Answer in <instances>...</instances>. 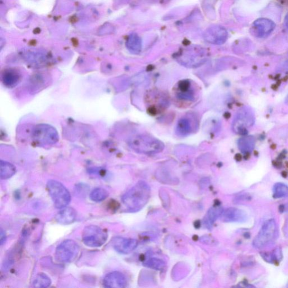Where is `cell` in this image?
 <instances>
[{"label": "cell", "instance_id": "obj_1", "mask_svg": "<svg viewBox=\"0 0 288 288\" xmlns=\"http://www.w3.org/2000/svg\"><path fill=\"white\" fill-rule=\"evenodd\" d=\"M150 186L140 181L122 196L123 204L132 212L139 211L148 204L151 198Z\"/></svg>", "mask_w": 288, "mask_h": 288}, {"label": "cell", "instance_id": "obj_2", "mask_svg": "<svg viewBox=\"0 0 288 288\" xmlns=\"http://www.w3.org/2000/svg\"><path fill=\"white\" fill-rule=\"evenodd\" d=\"M129 143L133 151L141 154H157L163 151L164 148V143L161 141L146 134L131 137Z\"/></svg>", "mask_w": 288, "mask_h": 288}, {"label": "cell", "instance_id": "obj_3", "mask_svg": "<svg viewBox=\"0 0 288 288\" xmlns=\"http://www.w3.org/2000/svg\"><path fill=\"white\" fill-rule=\"evenodd\" d=\"M32 140L40 147L51 146L60 140V136L55 128L49 124L36 125L31 132Z\"/></svg>", "mask_w": 288, "mask_h": 288}, {"label": "cell", "instance_id": "obj_4", "mask_svg": "<svg viewBox=\"0 0 288 288\" xmlns=\"http://www.w3.org/2000/svg\"><path fill=\"white\" fill-rule=\"evenodd\" d=\"M46 187L57 209L62 210L68 206L71 196L65 185L56 180H51L48 181Z\"/></svg>", "mask_w": 288, "mask_h": 288}, {"label": "cell", "instance_id": "obj_5", "mask_svg": "<svg viewBox=\"0 0 288 288\" xmlns=\"http://www.w3.org/2000/svg\"><path fill=\"white\" fill-rule=\"evenodd\" d=\"M108 234L104 229L97 225L85 227L82 232V241L90 248H99L106 243Z\"/></svg>", "mask_w": 288, "mask_h": 288}, {"label": "cell", "instance_id": "obj_6", "mask_svg": "<svg viewBox=\"0 0 288 288\" xmlns=\"http://www.w3.org/2000/svg\"><path fill=\"white\" fill-rule=\"evenodd\" d=\"M277 234V225L275 220L267 221L253 240V246L258 249L268 246L275 241Z\"/></svg>", "mask_w": 288, "mask_h": 288}, {"label": "cell", "instance_id": "obj_7", "mask_svg": "<svg viewBox=\"0 0 288 288\" xmlns=\"http://www.w3.org/2000/svg\"><path fill=\"white\" fill-rule=\"evenodd\" d=\"M207 60L206 52L198 46H193L186 49L178 56V61L186 67L190 68L201 66Z\"/></svg>", "mask_w": 288, "mask_h": 288}, {"label": "cell", "instance_id": "obj_8", "mask_svg": "<svg viewBox=\"0 0 288 288\" xmlns=\"http://www.w3.org/2000/svg\"><path fill=\"white\" fill-rule=\"evenodd\" d=\"M255 117L252 110L248 107L240 109L234 119L233 129L240 135H246L254 124Z\"/></svg>", "mask_w": 288, "mask_h": 288}, {"label": "cell", "instance_id": "obj_9", "mask_svg": "<svg viewBox=\"0 0 288 288\" xmlns=\"http://www.w3.org/2000/svg\"><path fill=\"white\" fill-rule=\"evenodd\" d=\"M79 252L78 244L73 240L67 239L58 245L55 257L58 263L67 264L75 260Z\"/></svg>", "mask_w": 288, "mask_h": 288}, {"label": "cell", "instance_id": "obj_10", "mask_svg": "<svg viewBox=\"0 0 288 288\" xmlns=\"http://www.w3.org/2000/svg\"><path fill=\"white\" fill-rule=\"evenodd\" d=\"M205 40L213 45H222L228 37L227 30L220 25H213L208 28L204 33Z\"/></svg>", "mask_w": 288, "mask_h": 288}, {"label": "cell", "instance_id": "obj_11", "mask_svg": "<svg viewBox=\"0 0 288 288\" xmlns=\"http://www.w3.org/2000/svg\"><path fill=\"white\" fill-rule=\"evenodd\" d=\"M25 62L33 68H38L46 66L50 62V57L45 53L40 51H28L23 54Z\"/></svg>", "mask_w": 288, "mask_h": 288}, {"label": "cell", "instance_id": "obj_12", "mask_svg": "<svg viewBox=\"0 0 288 288\" xmlns=\"http://www.w3.org/2000/svg\"><path fill=\"white\" fill-rule=\"evenodd\" d=\"M112 245L117 252L127 254L137 248L138 242L134 239L117 237L113 239Z\"/></svg>", "mask_w": 288, "mask_h": 288}, {"label": "cell", "instance_id": "obj_13", "mask_svg": "<svg viewBox=\"0 0 288 288\" xmlns=\"http://www.w3.org/2000/svg\"><path fill=\"white\" fill-rule=\"evenodd\" d=\"M127 284L126 276L119 271L111 272L103 280V285L107 288H123Z\"/></svg>", "mask_w": 288, "mask_h": 288}, {"label": "cell", "instance_id": "obj_14", "mask_svg": "<svg viewBox=\"0 0 288 288\" xmlns=\"http://www.w3.org/2000/svg\"><path fill=\"white\" fill-rule=\"evenodd\" d=\"M253 27L256 35L260 37L269 36L275 28V24L273 21L267 18H260L256 20Z\"/></svg>", "mask_w": 288, "mask_h": 288}, {"label": "cell", "instance_id": "obj_15", "mask_svg": "<svg viewBox=\"0 0 288 288\" xmlns=\"http://www.w3.org/2000/svg\"><path fill=\"white\" fill-rule=\"evenodd\" d=\"M20 79L21 74L16 69H5L2 73V83L4 86L7 88L12 89L17 87Z\"/></svg>", "mask_w": 288, "mask_h": 288}, {"label": "cell", "instance_id": "obj_16", "mask_svg": "<svg viewBox=\"0 0 288 288\" xmlns=\"http://www.w3.org/2000/svg\"><path fill=\"white\" fill-rule=\"evenodd\" d=\"M223 220L227 222H243L247 220L246 213L237 208H229L222 213Z\"/></svg>", "mask_w": 288, "mask_h": 288}, {"label": "cell", "instance_id": "obj_17", "mask_svg": "<svg viewBox=\"0 0 288 288\" xmlns=\"http://www.w3.org/2000/svg\"><path fill=\"white\" fill-rule=\"evenodd\" d=\"M77 215V212L73 208L66 207L57 213L55 220L61 225H70L75 221Z\"/></svg>", "mask_w": 288, "mask_h": 288}, {"label": "cell", "instance_id": "obj_18", "mask_svg": "<svg viewBox=\"0 0 288 288\" xmlns=\"http://www.w3.org/2000/svg\"><path fill=\"white\" fill-rule=\"evenodd\" d=\"M126 45L127 49L133 54H138L142 50V40L136 34H132L127 39Z\"/></svg>", "mask_w": 288, "mask_h": 288}, {"label": "cell", "instance_id": "obj_19", "mask_svg": "<svg viewBox=\"0 0 288 288\" xmlns=\"http://www.w3.org/2000/svg\"><path fill=\"white\" fill-rule=\"evenodd\" d=\"M223 212V210L220 206L211 207L204 218V221L206 227L211 228L218 217L222 215Z\"/></svg>", "mask_w": 288, "mask_h": 288}, {"label": "cell", "instance_id": "obj_20", "mask_svg": "<svg viewBox=\"0 0 288 288\" xmlns=\"http://www.w3.org/2000/svg\"><path fill=\"white\" fill-rule=\"evenodd\" d=\"M178 98L184 100H193L194 94L191 89V83L188 80H184L179 84Z\"/></svg>", "mask_w": 288, "mask_h": 288}, {"label": "cell", "instance_id": "obj_21", "mask_svg": "<svg viewBox=\"0 0 288 288\" xmlns=\"http://www.w3.org/2000/svg\"><path fill=\"white\" fill-rule=\"evenodd\" d=\"M43 74L37 73L31 76L29 82V89L31 92L36 93L40 92L41 89L44 88L46 79L45 78Z\"/></svg>", "mask_w": 288, "mask_h": 288}, {"label": "cell", "instance_id": "obj_22", "mask_svg": "<svg viewBox=\"0 0 288 288\" xmlns=\"http://www.w3.org/2000/svg\"><path fill=\"white\" fill-rule=\"evenodd\" d=\"M239 150L244 154L251 153L255 147V139L252 136L243 137L238 140Z\"/></svg>", "mask_w": 288, "mask_h": 288}, {"label": "cell", "instance_id": "obj_23", "mask_svg": "<svg viewBox=\"0 0 288 288\" xmlns=\"http://www.w3.org/2000/svg\"><path fill=\"white\" fill-rule=\"evenodd\" d=\"M193 126L190 119L184 117L180 119L178 123L177 133L181 136H188L193 131Z\"/></svg>", "mask_w": 288, "mask_h": 288}, {"label": "cell", "instance_id": "obj_24", "mask_svg": "<svg viewBox=\"0 0 288 288\" xmlns=\"http://www.w3.org/2000/svg\"><path fill=\"white\" fill-rule=\"evenodd\" d=\"M1 169H0V177L2 180L11 178L16 173V168L14 165L7 161L1 160Z\"/></svg>", "mask_w": 288, "mask_h": 288}, {"label": "cell", "instance_id": "obj_25", "mask_svg": "<svg viewBox=\"0 0 288 288\" xmlns=\"http://www.w3.org/2000/svg\"><path fill=\"white\" fill-rule=\"evenodd\" d=\"M51 280L49 276L44 273H40L37 275L33 285L35 287L45 288L50 286Z\"/></svg>", "mask_w": 288, "mask_h": 288}, {"label": "cell", "instance_id": "obj_26", "mask_svg": "<svg viewBox=\"0 0 288 288\" xmlns=\"http://www.w3.org/2000/svg\"><path fill=\"white\" fill-rule=\"evenodd\" d=\"M108 196L109 193L105 189L96 188L91 192L90 198L94 202H100L105 200Z\"/></svg>", "mask_w": 288, "mask_h": 288}, {"label": "cell", "instance_id": "obj_27", "mask_svg": "<svg viewBox=\"0 0 288 288\" xmlns=\"http://www.w3.org/2000/svg\"><path fill=\"white\" fill-rule=\"evenodd\" d=\"M275 198H284L288 197V186L282 183L276 184L273 189Z\"/></svg>", "mask_w": 288, "mask_h": 288}, {"label": "cell", "instance_id": "obj_28", "mask_svg": "<svg viewBox=\"0 0 288 288\" xmlns=\"http://www.w3.org/2000/svg\"><path fill=\"white\" fill-rule=\"evenodd\" d=\"M143 264L147 268L158 271L162 270L166 265L164 261L154 258L145 261Z\"/></svg>", "mask_w": 288, "mask_h": 288}, {"label": "cell", "instance_id": "obj_29", "mask_svg": "<svg viewBox=\"0 0 288 288\" xmlns=\"http://www.w3.org/2000/svg\"><path fill=\"white\" fill-rule=\"evenodd\" d=\"M281 256V250H280L279 249H276L274 253L271 254V255H266L265 257L267 261H271V262H272V261L275 262V261L280 260Z\"/></svg>", "mask_w": 288, "mask_h": 288}, {"label": "cell", "instance_id": "obj_30", "mask_svg": "<svg viewBox=\"0 0 288 288\" xmlns=\"http://www.w3.org/2000/svg\"><path fill=\"white\" fill-rule=\"evenodd\" d=\"M7 239V234L3 228H1V232H0V244L3 245L6 242Z\"/></svg>", "mask_w": 288, "mask_h": 288}, {"label": "cell", "instance_id": "obj_31", "mask_svg": "<svg viewBox=\"0 0 288 288\" xmlns=\"http://www.w3.org/2000/svg\"><path fill=\"white\" fill-rule=\"evenodd\" d=\"M285 24L286 27L288 28V13L287 14L285 19Z\"/></svg>", "mask_w": 288, "mask_h": 288}, {"label": "cell", "instance_id": "obj_32", "mask_svg": "<svg viewBox=\"0 0 288 288\" xmlns=\"http://www.w3.org/2000/svg\"><path fill=\"white\" fill-rule=\"evenodd\" d=\"M279 1L284 4H288V0H279Z\"/></svg>", "mask_w": 288, "mask_h": 288}, {"label": "cell", "instance_id": "obj_33", "mask_svg": "<svg viewBox=\"0 0 288 288\" xmlns=\"http://www.w3.org/2000/svg\"><path fill=\"white\" fill-rule=\"evenodd\" d=\"M285 103H286V105H288V95H287V96L286 98V99H285Z\"/></svg>", "mask_w": 288, "mask_h": 288}]
</instances>
